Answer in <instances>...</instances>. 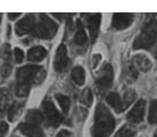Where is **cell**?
Segmentation results:
<instances>
[{
    "label": "cell",
    "instance_id": "6da1fadb",
    "mask_svg": "<svg viewBox=\"0 0 157 137\" xmlns=\"http://www.w3.org/2000/svg\"><path fill=\"white\" fill-rule=\"evenodd\" d=\"M115 119L106 106L98 103L95 110L94 126L92 129L93 137H109L114 130Z\"/></svg>",
    "mask_w": 157,
    "mask_h": 137
},
{
    "label": "cell",
    "instance_id": "ba28073f",
    "mask_svg": "<svg viewBox=\"0 0 157 137\" xmlns=\"http://www.w3.org/2000/svg\"><path fill=\"white\" fill-rule=\"evenodd\" d=\"M101 14H84V17L86 19V24L88 27L89 35H90V39L95 41V38L97 37L98 34V29H100V24H101Z\"/></svg>",
    "mask_w": 157,
    "mask_h": 137
},
{
    "label": "cell",
    "instance_id": "d4e9b609",
    "mask_svg": "<svg viewBox=\"0 0 157 137\" xmlns=\"http://www.w3.org/2000/svg\"><path fill=\"white\" fill-rule=\"evenodd\" d=\"M10 55H11V52H10V46H9V44H4V45L1 46V49H0V56L5 61V63L10 62Z\"/></svg>",
    "mask_w": 157,
    "mask_h": 137
},
{
    "label": "cell",
    "instance_id": "cb8c5ba5",
    "mask_svg": "<svg viewBox=\"0 0 157 137\" xmlns=\"http://www.w3.org/2000/svg\"><path fill=\"white\" fill-rule=\"evenodd\" d=\"M148 121L149 124H157V100H151L150 102Z\"/></svg>",
    "mask_w": 157,
    "mask_h": 137
},
{
    "label": "cell",
    "instance_id": "2e32d148",
    "mask_svg": "<svg viewBox=\"0 0 157 137\" xmlns=\"http://www.w3.org/2000/svg\"><path fill=\"white\" fill-rule=\"evenodd\" d=\"M11 95L8 89H1L0 90V114L5 113L10 107Z\"/></svg>",
    "mask_w": 157,
    "mask_h": 137
},
{
    "label": "cell",
    "instance_id": "e575fe53",
    "mask_svg": "<svg viewBox=\"0 0 157 137\" xmlns=\"http://www.w3.org/2000/svg\"><path fill=\"white\" fill-rule=\"evenodd\" d=\"M154 137H157V135H155V136H154Z\"/></svg>",
    "mask_w": 157,
    "mask_h": 137
},
{
    "label": "cell",
    "instance_id": "5b68a950",
    "mask_svg": "<svg viewBox=\"0 0 157 137\" xmlns=\"http://www.w3.org/2000/svg\"><path fill=\"white\" fill-rule=\"evenodd\" d=\"M43 106V116L47 120V124L50 127H58L62 123V115L59 113V110L56 108V106L53 105L52 100L49 98L44 99V101L42 102Z\"/></svg>",
    "mask_w": 157,
    "mask_h": 137
},
{
    "label": "cell",
    "instance_id": "52a82bcc",
    "mask_svg": "<svg viewBox=\"0 0 157 137\" xmlns=\"http://www.w3.org/2000/svg\"><path fill=\"white\" fill-rule=\"evenodd\" d=\"M35 16L32 14L26 15L25 17L16 24V27H15L16 34L18 36H23L29 34V33H33V31L35 28Z\"/></svg>",
    "mask_w": 157,
    "mask_h": 137
},
{
    "label": "cell",
    "instance_id": "836d02e7",
    "mask_svg": "<svg viewBox=\"0 0 157 137\" xmlns=\"http://www.w3.org/2000/svg\"><path fill=\"white\" fill-rule=\"evenodd\" d=\"M1 19H2V15L0 14V23H1Z\"/></svg>",
    "mask_w": 157,
    "mask_h": 137
},
{
    "label": "cell",
    "instance_id": "83f0119b",
    "mask_svg": "<svg viewBox=\"0 0 157 137\" xmlns=\"http://www.w3.org/2000/svg\"><path fill=\"white\" fill-rule=\"evenodd\" d=\"M11 71H13V65H11L10 62H7L1 65V69H0V73L2 75V78H8L10 75Z\"/></svg>",
    "mask_w": 157,
    "mask_h": 137
},
{
    "label": "cell",
    "instance_id": "e0dca14e",
    "mask_svg": "<svg viewBox=\"0 0 157 137\" xmlns=\"http://www.w3.org/2000/svg\"><path fill=\"white\" fill-rule=\"evenodd\" d=\"M44 120L43 113L40 110H29L26 115V123L33 124V125H40Z\"/></svg>",
    "mask_w": 157,
    "mask_h": 137
},
{
    "label": "cell",
    "instance_id": "7c38bea8",
    "mask_svg": "<svg viewBox=\"0 0 157 137\" xmlns=\"http://www.w3.org/2000/svg\"><path fill=\"white\" fill-rule=\"evenodd\" d=\"M18 130H19L23 135H25V136H27V137H45L43 130L41 129V127H40L39 125L23 123L19 125Z\"/></svg>",
    "mask_w": 157,
    "mask_h": 137
},
{
    "label": "cell",
    "instance_id": "9a60e30c",
    "mask_svg": "<svg viewBox=\"0 0 157 137\" xmlns=\"http://www.w3.org/2000/svg\"><path fill=\"white\" fill-rule=\"evenodd\" d=\"M132 62H133V64L137 67H139L140 70L145 71V72L150 70L151 67H153L150 60L146 55H144V54H137V55H135V56L132 57Z\"/></svg>",
    "mask_w": 157,
    "mask_h": 137
},
{
    "label": "cell",
    "instance_id": "ffe728a7",
    "mask_svg": "<svg viewBox=\"0 0 157 137\" xmlns=\"http://www.w3.org/2000/svg\"><path fill=\"white\" fill-rule=\"evenodd\" d=\"M23 106H24V102H15L9 107L8 109V118L10 121H14L21 114V109H23Z\"/></svg>",
    "mask_w": 157,
    "mask_h": 137
},
{
    "label": "cell",
    "instance_id": "1f68e13d",
    "mask_svg": "<svg viewBox=\"0 0 157 137\" xmlns=\"http://www.w3.org/2000/svg\"><path fill=\"white\" fill-rule=\"evenodd\" d=\"M18 16H21V13H17V14H15V13H9V14H8V18H9L10 20L16 19Z\"/></svg>",
    "mask_w": 157,
    "mask_h": 137
},
{
    "label": "cell",
    "instance_id": "7402d4cb",
    "mask_svg": "<svg viewBox=\"0 0 157 137\" xmlns=\"http://www.w3.org/2000/svg\"><path fill=\"white\" fill-rule=\"evenodd\" d=\"M79 101L82 102V105L86 106V107H89V106L93 103V92L90 89H85L84 91L82 92V95L79 97Z\"/></svg>",
    "mask_w": 157,
    "mask_h": 137
},
{
    "label": "cell",
    "instance_id": "3957f363",
    "mask_svg": "<svg viewBox=\"0 0 157 137\" xmlns=\"http://www.w3.org/2000/svg\"><path fill=\"white\" fill-rule=\"evenodd\" d=\"M58 32V25L47 15H40L39 23L33 31L34 35L39 38L50 39L56 36Z\"/></svg>",
    "mask_w": 157,
    "mask_h": 137
},
{
    "label": "cell",
    "instance_id": "9c48e42d",
    "mask_svg": "<svg viewBox=\"0 0 157 137\" xmlns=\"http://www.w3.org/2000/svg\"><path fill=\"white\" fill-rule=\"evenodd\" d=\"M145 106H146V102L143 99H140V100H138L136 102V105L133 106V108L127 115V119H128L129 123L138 124L140 121H143L144 114H145Z\"/></svg>",
    "mask_w": 157,
    "mask_h": 137
},
{
    "label": "cell",
    "instance_id": "ac0fdd59",
    "mask_svg": "<svg viewBox=\"0 0 157 137\" xmlns=\"http://www.w3.org/2000/svg\"><path fill=\"white\" fill-rule=\"evenodd\" d=\"M71 79L77 85H82L85 83V70L82 67H76L71 71Z\"/></svg>",
    "mask_w": 157,
    "mask_h": 137
},
{
    "label": "cell",
    "instance_id": "277c9868",
    "mask_svg": "<svg viewBox=\"0 0 157 137\" xmlns=\"http://www.w3.org/2000/svg\"><path fill=\"white\" fill-rule=\"evenodd\" d=\"M157 42V34L153 29V27L148 24L144 27L143 32L139 36H137L133 42V49H149L151 46H154Z\"/></svg>",
    "mask_w": 157,
    "mask_h": 137
},
{
    "label": "cell",
    "instance_id": "f546056e",
    "mask_svg": "<svg viewBox=\"0 0 157 137\" xmlns=\"http://www.w3.org/2000/svg\"><path fill=\"white\" fill-rule=\"evenodd\" d=\"M8 130H9L8 124L5 121H0V137H6Z\"/></svg>",
    "mask_w": 157,
    "mask_h": 137
},
{
    "label": "cell",
    "instance_id": "7a4b0ae2",
    "mask_svg": "<svg viewBox=\"0 0 157 137\" xmlns=\"http://www.w3.org/2000/svg\"><path fill=\"white\" fill-rule=\"evenodd\" d=\"M17 82H24L32 87V85H40L45 79V71L39 65H25L18 69L16 72Z\"/></svg>",
    "mask_w": 157,
    "mask_h": 137
},
{
    "label": "cell",
    "instance_id": "8992f818",
    "mask_svg": "<svg viewBox=\"0 0 157 137\" xmlns=\"http://www.w3.org/2000/svg\"><path fill=\"white\" fill-rule=\"evenodd\" d=\"M113 67L111 64H104L102 70L100 72V75L96 79V85L100 91H106L111 88L113 83Z\"/></svg>",
    "mask_w": 157,
    "mask_h": 137
},
{
    "label": "cell",
    "instance_id": "4316f807",
    "mask_svg": "<svg viewBox=\"0 0 157 137\" xmlns=\"http://www.w3.org/2000/svg\"><path fill=\"white\" fill-rule=\"evenodd\" d=\"M133 136H135V132L131 128H129V127H122L114 137H133Z\"/></svg>",
    "mask_w": 157,
    "mask_h": 137
},
{
    "label": "cell",
    "instance_id": "603a6c76",
    "mask_svg": "<svg viewBox=\"0 0 157 137\" xmlns=\"http://www.w3.org/2000/svg\"><path fill=\"white\" fill-rule=\"evenodd\" d=\"M56 99L57 101L59 102L61 109L64 114H68L69 108H70V99L67 97V96L63 95H56Z\"/></svg>",
    "mask_w": 157,
    "mask_h": 137
},
{
    "label": "cell",
    "instance_id": "d6a6232c",
    "mask_svg": "<svg viewBox=\"0 0 157 137\" xmlns=\"http://www.w3.org/2000/svg\"><path fill=\"white\" fill-rule=\"evenodd\" d=\"M154 54H155V56L157 57V49H156V51H155V53H154Z\"/></svg>",
    "mask_w": 157,
    "mask_h": 137
},
{
    "label": "cell",
    "instance_id": "30bf717a",
    "mask_svg": "<svg viewBox=\"0 0 157 137\" xmlns=\"http://www.w3.org/2000/svg\"><path fill=\"white\" fill-rule=\"evenodd\" d=\"M68 65V53L67 49L64 45H60L58 47L56 57H54V69L57 72L61 73L66 70V67Z\"/></svg>",
    "mask_w": 157,
    "mask_h": 137
},
{
    "label": "cell",
    "instance_id": "d6986e66",
    "mask_svg": "<svg viewBox=\"0 0 157 137\" xmlns=\"http://www.w3.org/2000/svg\"><path fill=\"white\" fill-rule=\"evenodd\" d=\"M77 32L75 34V37H74V41L77 45H84L86 42H87V35H86V32L84 31L82 26V23L80 21H77Z\"/></svg>",
    "mask_w": 157,
    "mask_h": 137
},
{
    "label": "cell",
    "instance_id": "4fadbf2b",
    "mask_svg": "<svg viewBox=\"0 0 157 137\" xmlns=\"http://www.w3.org/2000/svg\"><path fill=\"white\" fill-rule=\"evenodd\" d=\"M47 49L43 46H34L27 53V59L31 62H40L47 56Z\"/></svg>",
    "mask_w": 157,
    "mask_h": 137
},
{
    "label": "cell",
    "instance_id": "4dcf8cb0",
    "mask_svg": "<svg viewBox=\"0 0 157 137\" xmlns=\"http://www.w3.org/2000/svg\"><path fill=\"white\" fill-rule=\"evenodd\" d=\"M70 136H71V135H70V132H68V130H66V129H62L57 134L56 137H70Z\"/></svg>",
    "mask_w": 157,
    "mask_h": 137
},
{
    "label": "cell",
    "instance_id": "f1b7e54d",
    "mask_svg": "<svg viewBox=\"0 0 157 137\" xmlns=\"http://www.w3.org/2000/svg\"><path fill=\"white\" fill-rule=\"evenodd\" d=\"M14 56H15V61H16V63H21L23 60H24V52H23L21 49L16 47L15 51H14Z\"/></svg>",
    "mask_w": 157,
    "mask_h": 137
},
{
    "label": "cell",
    "instance_id": "5bb4252c",
    "mask_svg": "<svg viewBox=\"0 0 157 137\" xmlns=\"http://www.w3.org/2000/svg\"><path fill=\"white\" fill-rule=\"evenodd\" d=\"M106 102L109 105L114 109L117 113H122L124 110V107H123V102H122V98L118 93L115 92H111L109 93L106 97Z\"/></svg>",
    "mask_w": 157,
    "mask_h": 137
},
{
    "label": "cell",
    "instance_id": "8fae6325",
    "mask_svg": "<svg viewBox=\"0 0 157 137\" xmlns=\"http://www.w3.org/2000/svg\"><path fill=\"white\" fill-rule=\"evenodd\" d=\"M133 21L132 14H114L112 17V27L117 31L128 28Z\"/></svg>",
    "mask_w": 157,
    "mask_h": 137
},
{
    "label": "cell",
    "instance_id": "484cf974",
    "mask_svg": "<svg viewBox=\"0 0 157 137\" xmlns=\"http://www.w3.org/2000/svg\"><path fill=\"white\" fill-rule=\"evenodd\" d=\"M135 98H136V92L135 91L128 90V91L124 92L123 98H122V102H123V107H124V109L127 108L133 100H135Z\"/></svg>",
    "mask_w": 157,
    "mask_h": 137
},
{
    "label": "cell",
    "instance_id": "44dd1931",
    "mask_svg": "<svg viewBox=\"0 0 157 137\" xmlns=\"http://www.w3.org/2000/svg\"><path fill=\"white\" fill-rule=\"evenodd\" d=\"M31 91V85L24 82H17L16 81V85H15V93L19 98H24L29 95Z\"/></svg>",
    "mask_w": 157,
    "mask_h": 137
}]
</instances>
